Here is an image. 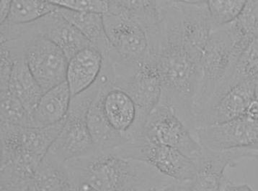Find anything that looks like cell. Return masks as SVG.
Segmentation results:
<instances>
[{
  "label": "cell",
  "instance_id": "cb8c5ba5",
  "mask_svg": "<svg viewBox=\"0 0 258 191\" xmlns=\"http://www.w3.org/2000/svg\"><path fill=\"white\" fill-rule=\"evenodd\" d=\"M245 0H209L208 8L213 28H221L237 19L246 4Z\"/></svg>",
  "mask_w": 258,
  "mask_h": 191
},
{
  "label": "cell",
  "instance_id": "ac0fdd59",
  "mask_svg": "<svg viewBox=\"0 0 258 191\" xmlns=\"http://www.w3.org/2000/svg\"><path fill=\"white\" fill-rule=\"evenodd\" d=\"M98 94L89 109L87 122L92 140L98 151H112L126 143L123 137L112 128L108 123L103 108V82Z\"/></svg>",
  "mask_w": 258,
  "mask_h": 191
},
{
  "label": "cell",
  "instance_id": "5b68a950",
  "mask_svg": "<svg viewBox=\"0 0 258 191\" xmlns=\"http://www.w3.org/2000/svg\"><path fill=\"white\" fill-rule=\"evenodd\" d=\"M39 35L49 40L66 55L68 60L80 50L91 46L81 32L56 11L28 24L1 25V43L19 39L23 35Z\"/></svg>",
  "mask_w": 258,
  "mask_h": 191
},
{
  "label": "cell",
  "instance_id": "f546056e",
  "mask_svg": "<svg viewBox=\"0 0 258 191\" xmlns=\"http://www.w3.org/2000/svg\"><path fill=\"white\" fill-rule=\"evenodd\" d=\"M12 1L6 0L0 3V23H6L11 13Z\"/></svg>",
  "mask_w": 258,
  "mask_h": 191
},
{
  "label": "cell",
  "instance_id": "1f68e13d",
  "mask_svg": "<svg viewBox=\"0 0 258 191\" xmlns=\"http://www.w3.org/2000/svg\"><path fill=\"white\" fill-rule=\"evenodd\" d=\"M162 191H182V187H181V183L174 184V185L170 186V187H167L165 190Z\"/></svg>",
  "mask_w": 258,
  "mask_h": 191
},
{
  "label": "cell",
  "instance_id": "ffe728a7",
  "mask_svg": "<svg viewBox=\"0 0 258 191\" xmlns=\"http://www.w3.org/2000/svg\"><path fill=\"white\" fill-rule=\"evenodd\" d=\"M244 82L258 83V36L243 50L230 78L218 87L212 97L222 94L234 85Z\"/></svg>",
  "mask_w": 258,
  "mask_h": 191
},
{
  "label": "cell",
  "instance_id": "f1b7e54d",
  "mask_svg": "<svg viewBox=\"0 0 258 191\" xmlns=\"http://www.w3.org/2000/svg\"><path fill=\"white\" fill-rule=\"evenodd\" d=\"M222 191H254L252 187L247 184L242 185H236L232 181L227 179Z\"/></svg>",
  "mask_w": 258,
  "mask_h": 191
},
{
  "label": "cell",
  "instance_id": "5bb4252c",
  "mask_svg": "<svg viewBox=\"0 0 258 191\" xmlns=\"http://www.w3.org/2000/svg\"><path fill=\"white\" fill-rule=\"evenodd\" d=\"M180 12L182 42L199 64L214 28L207 1H177Z\"/></svg>",
  "mask_w": 258,
  "mask_h": 191
},
{
  "label": "cell",
  "instance_id": "4dcf8cb0",
  "mask_svg": "<svg viewBox=\"0 0 258 191\" xmlns=\"http://www.w3.org/2000/svg\"><path fill=\"white\" fill-rule=\"evenodd\" d=\"M245 116L252 120H258V100L255 97L248 106Z\"/></svg>",
  "mask_w": 258,
  "mask_h": 191
},
{
  "label": "cell",
  "instance_id": "484cf974",
  "mask_svg": "<svg viewBox=\"0 0 258 191\" xmlns=\"http://www.w3.org/2000/svg\"><path fill=\"white\" fill-rule=\"evenodd\" d=\"M51 3L59 8L80 12V13H97L104 15L108 13V1L92 0H50Z\"/></svg>",
  "mask_w": 258,
  "mask_h": 191
},
{
  "label": "cell",
  "instance_id": "7402d4cb",
  "mask_svg": "<svg viewBox=\"0 0 258 191\" xmlns=\"http://www.w3.org/2000/svg\"><path fill=\"white\" fill-rule=\"evenodd\" d=\"M58 6L48 1L14 0L6 23L13 25L28 24L56 11Z\"/></svg>",
  "mask_w": 258,
  "mask_h": 191
},
{
  "label": "cell",
  "instance_id": "ba28073f",
  "mask_svg": "<svg viewBox=\"0 0 258 191\" xmlns=\"http://www.w3.org/2000/svg\"><path fill=\"white\" fill-rule=\"evenodd\" d=\"M19 39L24 43L27 65L43 93L67 81L69 60L58 46L39 35Z\"/></svg>",
  "mask_w": 258,
  "mask_h": 191
},
{
  "label": "cell",
  "instance_id": "e575fe53",
  "mask_svg": "<svg viewBox=\"0 0 258 191\" xmlns=\"http://www.w3.org/2000/svg\"><path fill=\"white\" fill-rule=\"evenodd\" d=\"M255 98L258 100V83L256 85L255 88Z\"/></svg>",
  "mask_w": 258,
  "mask_h": 191
},
{
  "label": "cell",
  "instance_id": "44dd1931",
  "mask_svg": "<svg viewBox=\"0 0 258 191\" xmlns=\"http://www.w3.org/2000/svg\"><path fill=\"white\" fill-rule=\"evenodd\" d=\"M35 180L43 191H70L68 170L64 163L45 157L37 169Z\"/></svg>",
  "mask_w": 258,
  "mask_h": 191
},
{
  "label": "cell",
  "instance_id": "d4e9b609",
  "mask_svg": "<svg viewBox=\"0 0 258 191\" xmlns=\"http://www.w3.org/2000/svg\"><path fill=\"white\" fill-rule=\"evenodd\" d=\"M1 122L31 127V115L21 101L9 90L1 91Z\"/></svg>",
  "mask_w": 258,
  "mask_h": 191
},
{
  "label": "cell",
  "instance_id": "4fadbf2b",
  "mask_svg": "<svg viewBox=\"0 0 258 191\" xmlns=\"http://www.w3.org/2000/svg\"><path fill=\"white\" fill-rule=\"evenodd\" d=\"M195 136L203 147L210 150L251 147L258 143V120L244 116L222 125L197 129Z\"/></svg>",
  "mask_w": 258,
  "mask_h": 191
},
{
  "label": "cell",
  "instance_id": "9c48e42d",
  "mask_svg": "<svg viewBox=\"0 0 258 191\" xmlns=\"http://www.w3.org/2000/svg\"><path fill=\"white\" fill-rule=\"evenodd\" d=\"M142 137L151 143L180 151L192 160L203 148L187 126L164 104L159 103L149 115Z\"/></svg>",
  "mask_w": 258,
  "mask_h": 191
},
{
  "label": "cell",
  "instance_id": "8fae6325",
  "mask_svg": "<svg viewBox=\"0 0 258 191\" xmlns=\"http://www.w3.org/2000/svg\"><path fill=\"white\" fill-rule=\"evenodd\" d=\"M255 88L254 83L244 82L212 98L195 116L197 130L222 125L245 116L248 106L255 97Z\"/></svg>",
  "mask_w": 258,
  "mask_h": 191
},
{
  "label": "cell",
  "instance_id": "6da1fadb",
  "mask_svg": "<svg viewBox=\"0 0 258 191\" xmlns=\"http://www.w3.org/2000/svg\"><path fill=\"white\" fill-rule=\"evenodd\" d=\"M160 3L162 20L157 64L162 91L159 103L168 106L195 137L194 101L199 65L184 46L177 1Z\"/></svg>",
  "mask_w": 258,
  "mask_h": 191
},
{
  "label": "cell",
  "instance_id": "7a4b0ae2",
  "mask_svg": "<svg viewBox=\"0 0 258 191\" xmlns=\"http://www.w3.org/2000/svg\"><path fill=\"white\" fill-rule=\"evenodd\" d=\"M64 164L100 191H162L177 182L144 161L125 158L111 151L97 150Z\"/></svg>",
  "mask_w": 258,
  "mask_h": 191
},
{
  "label": "cell",
  "instance_id": "d6a6232c",
  "mask_svg": "<svg viewBox=\"0 0 258 191\" xmlns=\"http://www.w3.org/2000/svg\"><path fill=\"white\" fill-rule=\"evenodd\" d=\"M248 148L252 149V150L258 151V143L256 145L251 146V147H248Z\"/></svg>",
  "mask_w": 258,
  "mask_h": 191
},
{
  "label": "cell",
  "instance_id": "603a6c76",
  "mask_svg": "<svg viewBox=\"0 0 258 191\" xmlns=\"http://www.w3.org/2000/svg\"><path fill=\"white\" fill-rule=\"evenodd\" d=\"M232 25L244 48L258 36V0L246 2L242 13Z\"/></svg>",
  "mask_w": 258,
  "mask_h": 191
},
{
  "label": "cell",
  "instance_id": "3957f363",
  "mask_svg": "<svg viewBox=\"0 0 258 191\" xmlns=\"http://www.w3.org/2000/svg\"><path fill=\"white\" fill-rule=\"evenodd\" d=\"M243 50L232 23L213 30L198 68L194 117L207 105L218 87L229 79Z\"/></svg>",
  "mask_w": 258,
  "mask_h": 191
},
{
  "label": "cell",
  "instance_id": "d6986e66",
  "mask_svg": "<svg viewBox=\"0 0 258 191\" xmlns=\"http://www.w3.org/2000/svg\"><path fill=\"white\" fill-rule=\"evenodd\" d=\"M57 12L78 28L82 34L102 53L108 55L110 43L105 34L103 15L97 13H80L58 7Z\"/></svg>",
  "mask_w": 258,
  "mask_h": 191
},
{
  "label": "cell",
  "instance_id": "9a60e30c",
  "mask_svg": "<svg viewBox=\"0 0 258 191\" xmlns=\"http://www.w3.org/2000/svg\"><path fill=\"white\" fill-rule=\"evenodd\" d=\"M6 45L14 58L8 90L24 106L30 115L36 109L43 92L27 65L24 43L18 39L1 43Z\"/></svg>",
  "mask_w": 258,
  "mask_h": 191
},
{
  "label": "cell",
  "instance_id": "277c9868",
  "mask_svg": "<svg viewBox=\"0 0 258 191\" xmlns=\"http://www.w3.org/2000/svg\"><path fill=\"white\" fill-rule=\"evenodd\" d=\"M100 88L98 78L88 90L72 97L64 125L46 157L63 164L96 152L89 132L87 117Z\"/></svg>",
  "mask_w": 258,
  "mask_h": 191
},
{
  "label": "cell",
  "instance_id": "83f0119b",
  "mask_svg": "<svg viewBox=\"0 0 258 191\" xmlns=\"http://www.w3.org/2000/svg\"><path fill=\"white\" fill-rule=\"evenodd\" d=\"M1 191H43L38 185L34 177L23 181L11 187L1 188Z\"/></svg>",
  "mask_w": 258,
  "mask_h": 191
},
{
  "label": "cell",
  "instance_id": "836d02e7",
  "mask_svg": "<svg viewBox=\"0 0 258 191\" xmlns=\"http://www.w3.org/2000/svg\"><path fill=\"white\" fill-rule=\"evenodd\" d=\"M120 191H143L139 190V189L137 188H128V189H125V190H120Z\"/></svg>",
  "mask_w": 258,
  "mask_h": 191
},
{
  "label": "cell",
  "instance_id": "7c38bea8",
  "mask_svg": "<svg viewBox=\"0 0 258 191\" xmlns=\"http://www.w3.org/2000/svg\"><path fill=\"white\" fill-rule=\"evenodd\" d=\"M113 87L125 91L139 110L149 117L160 102L162 85L157 59H150L125 76L115 78Z\"/></svg>",
  "mask_w": 258,
  "mask_h": 191
},
{
  "label": "cell",
  "instance_id": "30bf717a",
  "mask_svg": "<svg viewBox=\"0 0 258 191\" xmlns=\"http://www.w3.org/2000/svg\"><path fill=\"white\" fill-rule=\"evenodd\" d=\"M99 78L103 82V108L108 123L126 143L140 138L148 117L139 110L125 91L113 87L112 82L103 75Z\"/></svg>",
  "mask_w": 258,
  "mask_h": 191
},
{
  "label": "cell",
  "instance_id": "e0dca14e",
  "mask_svg": "<svg viewBox=\"0 0 258 191\" xmlns=\"http://www.w3.org/2000/svg\"><path fill=\"white\" fill-rule=\"evenodd\" d=\"M72 95L64 82L43 93L31 115V127H43L64 120L68 115Z\"/></svg>",
  "mask_w": 258,
  "mask_h": 191
},
{
  "label": "cell",
  "instance_id": "2e32d148",
  "mask_svg": "<svg viewBox=\"0 0 258 191\" xmlns=\"http://www.w3.org/2000/svg\"><path fill=\"white\" fill-rule=\"evenodd\" d=\"M103 65V55L92 45L80 50L69 60L67 83L72 97L88 90L97 81Z\"/></svg>",
  "mask_w": 258,
  "mask_h": 191
},
{
  "label": "cell",
  "instance_id": "52a82bcc",
  "mask_svg": "<svg viewBox=\"0 0 258 191\" xmlns=\"http://www.w3.org/2000/svg\"><path fill=\"white\" fill-rule=\"evenodd\" d=\"M244 159H258V151L248 147L225 150L204 148L194 159L196 170L191 180L181 184L182 191H222L227 167H235Z\"/></svg>",
  "mask_w": 258,
  "mask_h": 191
},
{
  "label": "cell",
  "instance_id": "4316f807",
  "mask_svg": "<svg viewBox=\"0 0 258 191\" xmlns=\"http://www.w3.org/2000/svg\"><path fill=\"white\" fill-rule=\"evenodd\" d=\"M65 166L68 170L70 191H100L76 170Z\"/></svg>",
  "mask_w": 258,
  "mask_h": 191
},
{
  "label": "cell",
  "instance_id": "8992f818",
  "mask_svg": "<svg viewBox=\"0 0 258 191\" xmlns=\"http://www.w3.org/2000/svg\"><path fill=\"white\" fill-rule=\"evenodd\" d=\"M111 152L125 158L144 161L153 166L162 175L181 184L191 180L197 170L194 160L180 151L151 143L142 135Z\"/></svg>",
  "mask_w": 258,
  "mask_h": 191
}]
</instances>
